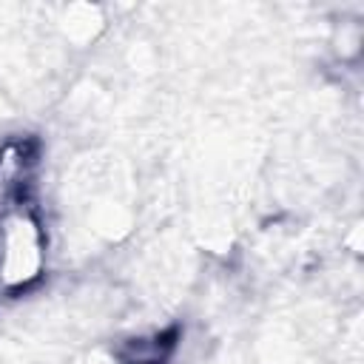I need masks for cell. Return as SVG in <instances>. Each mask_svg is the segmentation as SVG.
Here are the masks:
<instances>
[{"label":"cell","instance_id":"6da1fadb","mask_svg":"<svg viewBox=\"0 0 364 364\" xmlns=\"http://www.w3.org/2000/svg\"><path fill=\"white\" fill-rule=\"evenodd\" d=\"M34 176V139H6L0 145V290L6 293L31 287L46 267V228Z\"/></svg>","mask_w":364,"mask_h":364}]
</instances>
